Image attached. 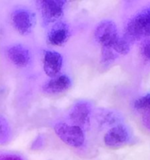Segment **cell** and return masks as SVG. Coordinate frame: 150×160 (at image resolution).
<instances>
[{
  "instance_id": "obj_13",
  "label": "cell",
  "mask_w": 150,
  "mask_h": 160,
  "mask_svg": "<svg viewBox=\"0 0 150 160\" xmlns=\"http://www.w3.org/2000/svg\"><path fill=\"white\" fill-rule=\"evenodd\" d=\"M12 139V130L8 119L0 114V146L9 145Z\"/></svg>"
},
{
  "instance_id": "obj_15",
  "label": "cell",
  "mask_w": 150,
  "mask_h": 160,
  "mask_svg": "<svg viewBox=\"0 0 150 160\" xmlns=\"http://www.w3.org/2000/svg\"><path fill=\"white\" fill-rule=\"evenodd\" d=\"M118 57L119 55L112 48H102L100 63L104 67H108L113 63Z\"/></svg>"
},
{
  "instance_id": "obj_3",
  "label": "cell",
  "mask_w": 150,
  "mask_h": 160,
  "mask_svg": "<svg viewBox=\"0 0 150 160\" xmlns=\"http://www.w3.org/2000/svg\"><path fill=\"white\" fill-rule=\"evenodd\" d=\"M11 24L17 33L23 36L31 34L35 26V15L24 8H17L10 14Z\"/></svg>"
},
{
  "instance_id": "obj_17",
  "label": "cell",
  "mask_w": 150,
  "mask_h": 160,
  "mask_svg": "<svg viewBox=\"0 0 150 160\" xmlns=\"http://www.w3.org/2000/svg\"><path fill=\"white\" fill-rule=\"evenodd\" d=\"M140 53L145 60L150 62V38H145L140 45Z\"/></svg>"
},
{
  "instance_id": "obj_14",
  "label": "cell",
  "mask_w": 150,
  "mask_h": 160,
  "mask_svg": "<svg viewBox=\"0 0 150 160\" xmlns=\"http://www.w3.org/2000/svg\"><path fill=\"white\" fill-rule=\"evenodd\" d=\"M131 43L124 35H119L117 40L113 43L111 48L120 56H126L130 52L131 48Z\"/></svg>"
},
{
  "instance_id": "obj_20",
  "label": "cell",
  "mask_w": 150,
  "mask_h": 160,
  "mask_svg": "<svg viewBox=\"0 0 150 160\" xmlns=\"http://www.w3.org/2000/svg\"><path fill=\"white\" fill-rule=\"evenodd\" d=\"M0 160H23L20 156H13V155H6V156H0Z\"/></svg>"
},
{
  "instance_id": "obj_18",
  "label": "cell",
  "mask_w": 150,
  "mask_h": 160,
  "mask_svg": "<svg viewBox=\"0 0 150 160\" xmlns=\"http://www.w3.org/2000/svg\"><path fill=\"white\" fill-rule=\"evenodd\" d=\"M45 145V137L42 134H38L31 142L30 148L32 151H38L42 149Z\"/></svg>"
},
{
  "instance_id": "obj_9",
  "label": "cell",
  "mask_w": 150,
  "mask_h": 160,
  "mask_svg": "<svg viewBox=\"0 0 150 160\" xmlns=\"http://www.w3.org/2000/svg\"><path fill=\"white\" fill-rule=\"evenodd\" d=\"M62 61L60 53L46 50L43 56V70L45 74L51 78L58 76L62 67Z\"/></svg>"
},
{
  "instance_id": "obj_1",
  "label": "cell",
  "mask_w": 150,
  "mask_h": 160,
  "mask_svg": "<svg viewBox=\"0 0 150 160\" xmlns=\"http://www.w3.org/2000/svg\"><path fill=\"white\" fill-rule=\"evenodd\" d=\"M123 35L131 43L150 38V6L128 20Z\"/></svg>"
},
{
  "instance_id": "obj_10",
  "label": "cell",
  "mask_w": 150,
  "mask_h": 160,
  "mask_svg": "<svg viewBox=\"0 0 150 160\" xmlns=\"http://www.w3.org/2000/svg\"><path fill=\"white\" fill-rule=\"evenodd\" d=\"M70 31L68 25L62 21H58L52 26L47 34L48 44L53 46H62L70 38Z\"/></svg>"
},
{
  "instance_id": "obj_19",
  "label": "cell",
  "mask_w": 150,
  "mask_h": 160,
  "mask_svg": "<svg viewBox=\"0 0 150 160\" xmlns=\"http://www.w3.org/2000/svg\"><path fill=\"white\" fill-rule=\"evenodd\" d=\"M142 121L143 126L150 131V109L142 112Z\"/></svg>"
},
{
  "instance_id": "obj_16",
  "label": "cell",
  "mask_w": 150,
  "mask_h": 160,
  "mask_svg": "<svg viewBox=\"0 0 150 160\" xmlns=\"http://www.w3.org/2000/svg\"><path fill=\"white\" fill-rule=\"evenodd\" d=\"M134 109L140 112L150 109V93H147L146 95H142L134 102L133 104Z\"/></svg>"
},
{
  "instance_id": "obj_8",
  "label": "cell",
  "mask_w": 150,
  "mask_h": 160,
  "mask_svg": "<svg viewBox=\"0 0 150 160\" xmlns=\"http://www.w3.org/2000/svg\"><path fill=\"white\" fill-rule=\"evenodd\" d=\"M6 57L17 68H25L31 63V56L29 49L22 44H13L6 48Z\"/></svg>"
},
{
  "instance_id": "obj_2",
  "label": "cell",
  "mask_w": 150,
  "mask_h": 160,
  "mask_svg": "<svg viewBox=\"0 0 150 160\" xmlns=\"http://www.w3.org/2000/svg\"><path fill=\"white\" fill-rule=\"evenodd\" d=\"M54 131L63 143L73 148H81L85 142V135L82 128L76 125L58 123L55 125Z\"/></svg>"
},
{
  "instance_id": "obj_11",
  "label": "cell",
  "mask_w": 150,
  "mask_h": 160,
  "mask_svg": "<svg viewBox=\"0 0 150 160\" xmlns=\"http://www.w3.org/2000/svg\"><path fill=\"white\" fill-rule=\"evenodd\" d=\"M72 81L66 74H60L51 78L42 86V91L48 95H59L70 88Z\"/></svg>"
},
{
  "instance_id": "obj_7",
  "label": "cell",
  "mask_w": 150,
  "mask_h": 160,
  "mask_svg": "<svg viewBox=\"0 0 150 160\" xmlns=\"http://www.w3.org/2000/svg\"><path fill=\"white\" fill-rule=\"evenodd\" d=\"M92 112V106L88 101L79 100L70 108L69 117L73 125L82 128L89 124Z\"/></svg>"
},
{
  "instance_id": "obj_5",
  "label": "cell",
  "mask_w": 150,
  "mask_h": 160,
  "mask_svg": "<svg viewBox=\"0 0 150 160\" xmlns=\"http://www.w3.org/2000/svg\"><path fill=\"white\" fill-rule=\"evenodd\" d=\"M119 35L117 24L111 20H102L94 30V38L101 48H111Z\"/></svg>"
},
{
  "instance_id": "obj_12",
  "label": "cell",
  "mask_w": 150,
  "mask_h": 160,
  "mask_svg": "<svg viewBox=\"0 0 150 160\" xmlns=\"http://www.w3.org/2000/svg\"><path fill=\"white\" fill-rule=\"evenodd\" d=\"M95 120L100 126L112 127L120 124V116L117 112L107 109H98L95 111Z\"/></svg>"
},
{
  "instance_id": "obj_6",
  "label": "cell",
  "mask_w": 150,
  "mask_h": 160,
  "mask_svg": "<svg viewBox=\"0 0 150 160\" xmlns=\"http://www.w3.org/2000/svg\"><path fill=\"white\" fill-rule=\"evenodd\" d=\"M131 140V132L125 125L121 123L111 128L103 138L105 145L111 148H120L130 143Z\"/></svg>"
},
{
  "instance_id": "obj_4",
  "label": "cell",
  "mask_w": 150,
  "mask_h": 160,
  "mask_svg": "<svg viewBox=\"0 0 150 160\" xmlns=\"http://www.w3.org/2000/svg\"><path fill=\"white\" fill-rule=\"evenodd\" d=\"M67 2L64 0H40L38 2L42 22L45 25L56 23L62 17Z\"/></svg>"
}]
</instances>
